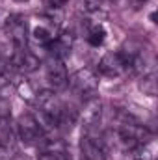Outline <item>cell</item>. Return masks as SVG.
<instances>
[{"label":"cell","mask_w":158,"mask_h":160,"mask_svg":"<svg viewBox=\"0 0 158 160\" xmlns=\"http://www.w3.org/2000/svg\"><path fill=\"white\" fill-rule=\"evenodd\" d=\"M9 65L15 71L32 73L39 67V58L34 52H30L26 47H13V52L9 56Z\"/></svg>","instance_id":"3957f363"},{"label":"cell","mask_w":158,"mask_h":160,"mask_svg":"<svg viewBox=\"0 0 158 160\" xmlns=\"http://www.w3.org/2000/svg\"><path fill=\"white\" fill-rule=\"evenodd\" d=\"M17 91H19V95H21L22 99H26V101H30V102L36 101V95H37V93L32 89V86L28 84V80H22V82L17 86Z\"/></svg>","instance_id":"9a60e30c"},{"label":"cell","mask_w":158,"mask_h":160,"mask_svg":"<svg viewBox=\"0 0 158 160\" xmlns=\"http://www.w3.org/2000/svg\"><path fill=\"white\" fill-rule=\"evenodd\" d=\"M132 160H155V142H143L136 145L132 151H128Z\"/></svg>","instance_id":"8fae6325"},{"label":"cell","mask_w":158,"mask_h":160,"mask_svg":"<svg viewBox=\"0 0 158 160\" xmlns=\"http://www.w3.org/2000/svg\"><path fill=\"white\" fill-rule=\"evenodd\" d=\"M13 47H26L28 45V21L22 15H11L6 26Z\"/></svg>","instance_id":"ba28073f"},{"label":"cell","mask_w":158,"mask_h":160,"mask_svg":"<svg viewBox=\"0 0 158 160\" xmlns=\"http://www.w3.org/2000/svg\"><path fill=\"white\" fill-rule=\"evenodd\" d=\"M101 6H102V0H82V8H84V11H87V13L99 11Z\"/></svg>","instance_id":"2e32d148"},{"label":"cell","mask_w":158,"mask_h":160,"mask_svg":"<svg viewBox=\"0 0 158 160\" xmlns=\"http://www.w3.org/2000/svg\"><path fill=\"white\" fill-rule=\"evenodd\" d=\"M15 134H17V130L13 128L9 116L0 118V145L11 147V145H13V142H15Z\"/></svg>","instance_id":"30bf717a"},{"label":"cell","mask_w":158,"mask_h":160,"mask_svg":"<svg viewBox=\"0 0 158 160\" xmlns=\"http://www.w3.org/2000/svg\"><path fill=\"white\" fill-rule=\"evenodd\" d=\"M106 39V32H104V28L102 26H99V24H95L89 32H87V43L91 45V47H101L102 43Z\"/></svg>","instance_id":"5bb4252c"},{"label":"cell","mask_w":158,"mask_h":160,"mask_svg":"<svg viewBox=\"0 0 158 160\" xmlns=\"http://www.w3.org/2000/svg\"><path fill=\"white\" fill-rule=\"evenodd\" d=\"M15 130H17L19 140L26 145H37L45 138V130L41 128L39 121L30 114H22L17 119V128Z\"/></svg>","instance_id":"7a4b0ae2"},{"label":"cell","mask_w":158,"mask_h":160,"mask_svg":"<svg viewBox=\"0 0 158 160\" xmlns=\"http://www.w3.org/2000/svg\"><path fill=\"white\" fill-rule=\"evenodd\" d=\"M130 2H132V4H134L136 8H138V6H143V4H145L147 0H130Z\"/></svg>","instance_id":"ffe728a7"},{"label":"cell","mask_w":158,"mask_h":160,"mask_svg":"<svg viewBox=\"0 0 158 160\" xmlns=\"http://www.w3.org/2000/svg\"><path fill=\"white\" fill-rule=\"evenodd\" d=\"M45 73H47V80L50 84V88L56 91V89H65L67 84H69V75H67V69L63 65V60H58V58H48L47 65H45Z\"/></svg>","instance_id":"277c9868"},{"label":"cell","mask_w":158,"mask_h":160,"mask_svg":"<svg viewBox=\"0 0 158 160\" xmlns=\"http://www.w3.org/2000/svg\"><path fill=\"white\" fill-rule=\"evenodd\" d=\"M54 38H56L54 32L50 28H47V26H37V28L32 30V39L36 41V43H39L41 47H47Z\"/></svg>","instance_id":"4fadbf2b"},{"label":"cell","mask_w":158,"mask_h":160,"mask_svg":"<svg viewBox=\"0 0 158 160\" xmlns=\"http://www.w3.org/2000/svg\"><path fill=\"white\" fill-rule=\"evenodd\" d=\"M78 121V112L73 108V106H63L60 108V114H58V121H56V128H62V130H71Z\"/></svg>","instance_id":"9c48e42d"},{"label":"cell","mask_w":158,"mask_h":160,"mask_svg":"<svg viewBox=\"0 0 158 160\" xmlns=\"http://www.w3.org/2000/svg\"><path fill=\"white\" fill-rule=\"evenodd\" d=\"M17 153H13L11 147H6V145H0V160H11Z\"/></svg>","instance_id":"ac0fdd59"},{"label":"cell","mask_w":158,"mask_h":160,"mask_svg":"<svg viewBox=\"0 0 158 160\" xmlns=\"http://www.w3.org/2000/svg\"><path fill=\"white\" fill-rule=\"evenodd\" d=\"M9 17H11V13L4 8H0V30H6V26L9 22Z\"/></svg>","instance_id":"d6986e66"},{"label":"cell","mask_w":158,"mask_h":160,"mask_svg":"<svg viewBox=\"0 0 158 160\" xmlns=\"http://www.w3.org/2000/svg\"><path fill=\"white\" fill-rule=\"evenodd\" d=\"M39 160H71L65 151L60 153H39Z\"/></svg>","instance_id":"e0dca14e"},{"label":"cell","mask_w":158,"mask_h":160,"mask_svg":"<svg viewBox=\"0 0 158 160\" xmlns=\"http://www.w3.org/2000/svg\"><path fill=\"white\" fill-rule=\"evenodd\" d=\"M11 160H26V158H24V157H19V155H15Z\"/></svg>","instance_id":"44dd1931"},{"label":"cell","mask_w":158,"mask_h":160,"mask_svg":"<svg viewBox=\"0 0 158 160\" xmlns=\"http://www.w3.org/2000/svg\"><path fill=\"white\" fill-rule=\"evenodd\" d=\"M126 71H128V63L125 62L121 52H106L99 62V73L104 75V77L116 78V77H121Z\"/></svg>","instance_id":"5b68a950"},{"label":"cell","mask_w":158,"mask_h":160,"mask_svg":"<svg viewBox=\"0 0 158 160\" xmlns=\"http://www.w3.org/2000/svg\"><path fill=\"white\" fill-rule=\"evenodd\" d=\"M78 118H82V123L87 128V132H91L101 123V118H102V101L97 95L86 99L84 108H82V114H80Z\"/></svg>","instance_id":"8992f818"},{"label":"cell","mask_w":158,"mask_h":160,"mask_svg":"<svg viewBox=\"0 0 158 160\" xmlns=\"http://www.w3.org/2000/svg\"><path fill=\"white\" fill-rule=\"evenodd\" d=\"M80 151L86 160H106V147L102 140L89 132L80 138Z\"/></svg>","instance_id":"52a82bcc"},{"label":"cell","mask_w":158,"mask_h":160,"mask_svg":"<svg viewBox=\"0 0 158 160\" xmlns=\"http://www.w3.org/2000/svg\"><path fill=\"white\" fill-rule=\"evenodd\" d=\"M71 89L75 93H78L82 97L89 99L93 95H97V89H99V77L93 69L89 67H84V69H78L75 71L71 77H69V84Z\"/></svg>","instance_id":"6da1fadb"},{"label":"cell","mask_w":158,"mask_h":160,"mask_svg":"<svg viewBox=\"0 0 158 160\" xmlns=\"http://www.w3.org/2000/svg\"><path fill=\"white\" fill-rule=\"evenodd\" d=\"M15 2H28V0H15Z\"/></svg>","instance_id":"7402d4cb"},{"label":"cell","mask_w":158,"mask_h":160,"mask_svg":"<svg viewBox=\"0 0 158 160\" xmlns=\"http://www.w3.org/2000/svg\"><path fill=\"white\" fill-rule=\"evenodd\" d=\"M140 89L149 95V97H155L158 93V82H156V75L155 73H149V75H143L140 80Z\"/></svg>","instance_id":"7c38bea8"}]
</instances>
